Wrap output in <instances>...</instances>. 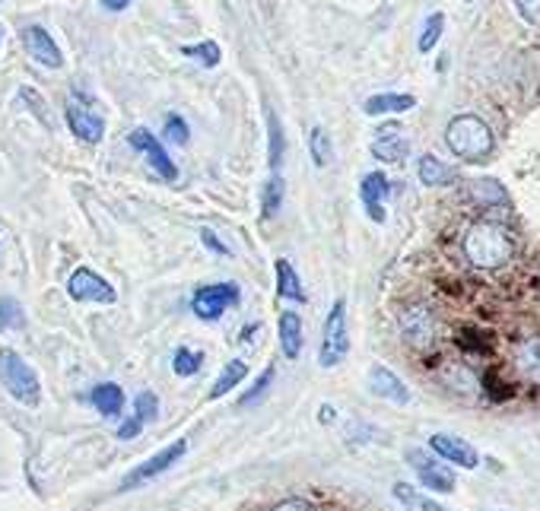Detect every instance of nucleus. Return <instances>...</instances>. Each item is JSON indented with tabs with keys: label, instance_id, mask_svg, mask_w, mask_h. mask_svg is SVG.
<instances>
[{
	"label": "nucleus",
	"instance_id": "obj_28",
	"mask_svg": "<svg viewBox=\"0 0 540 511\" xmlns=\"http://www.w3.org/2000/svg\"><path fill=\"white\" fill-rule=\"evenodd\" d=\"M283 194H286L283 178H280V172H277V175L268 178V184H264V191H261V214H264V219H273L280 214V207H283Z\"/></svg>",
	"mask_w": 540,
	"mask_h": 511
},
{
	"label": "nucleus",
	"instance_id": "obj_35",
	"mask_svg": "<svg viewBox=\"0 0 540 511\" xmlns=\"http://www.w3.org/2000/svg\"><path fill=\"white\" fill-rule=\"evenodd\" d=\"M134 416L140 422H153L159 416V401H156V394H150V391H140V394L134 397Z\"/></svg>",
	"mask_w": 540,
	"mask_h": 511
},
{
	"label": "nucleus",
	"instance_id": "obj_39",
	"mask_svg": "<svg viewBox=\"0 0 540 511\" xmlns=\"http://www.w3.org/2000/svg\"><path fill=\"white\" fill-rule=\"evenodd\" d=\"M270 511H315V506L305 499H283L280 506H273Z\"/></svg>",
	"mask_w": 540,
	"mask_h": 511
},
{
	"label": "nucleus",
	"instance_id": "obj_2",
	"mask_svg": "<svg viewBox=\"0 0 540 511\" xmlns=\"http://www.w3.org/2000/svg\"><path fill=\"white\" fill-rule=\"evenodd\" d=\"M445 143L464 162H486L496 150V141H492V130L483 118L477 115H458L449 121V130H445Z\"/></svg>",
	"mask_w": 540,
	"mask_h": 511
},
{
	"label": "nucleus",
	"instance_id": "obj_23",
	"mask_svg": "<svg viewBox=\"0 0 540 511\" xmlns=\"http://www.w3.org/2000/svg\"><path fill=\"white\" fill-rule=\"evenodd\" d=\"M417 175L419 182L426 184V188H442V184L451 182V169L442 162V159H436L432 152H426V156H419L417 162Z\"/></svg>",
	"mask_w": 540,
	"mask_h": 511
},
{
	"label": "nucleus",
	"instance_id": "obj_41",
	"mask_svg": "<svg viewBox=\"0 0 540 511\" xmlns=\"http://www.w3.org/2000/svg\"><path fill=\"white\" fill-rule=\"evenodd\" d=\"M318 413H322V416H318V420H322L324 426H328V422H334V420H337V410L331 407V403H322V410H318Z\"/></svg>",
	"mask_w": 540,
	"mask_h": 511
},
{
	"label": "nucleus",
	"instance_id": "obj_12",
	"mask_svg": "<svg viewBox=\"0 0 540 511\" xmlns=\"http://www.w3.org/2000/svg\"><path fill=\"white\" fill-rule=\"evenodd\" d=\"M23 48L29 51V57L36 64H42V68H51V70H58V68H64V55H61V48H58V42L51 38V32L45 29V26H26L23 29Z\"/></svg>",
	"mask_w": 540,
	"mask_h": 511
},
{
	"label": "nucleus",
	"instance_id": "obj_34",
	"mask_svg": "<svg viewBox=\"0 0 540 511\" xmlns=\"http://www.w3.org/2000/svg\"><path fill=\"white\" fill-rule=\"evenodd\" d=\"M442 29H445V16L442 13H432L429 19H426L423 26V36H419V51H432L439 45V38H442Z\"/></svg>",
	"mask_w": 540,
	"mask_h": 511
},
{
	"label": "nucleus",
	"instance_id": "obj_16",
	"mask_svg": "<svg viewBox=\"0 0 540 511\" xmlns=\"http://www.w3.org/2000/svg\"><path fill=\"white\" fill-rule=\"evenodd\" d=\"M407 152H410V141H407L397 124H385L376 141H372V156L378 162H404Z\"/></svg>",
	"mask_w": 540,
	"mask_h": 511
},
{
	"label": "nucleus",
	"instance_id": "obj_1",
	"mask_svg": "<svg viewBox=\"0 0 540 511\" xmlns=\"http://www.w3.org/2000/svg\"><path fill=\"white\" fill-rule=\"evenodd\" d=\"M464 257L480 270H499L512 261L515 255V242L505 232V225L492 223V219H477V223L468 225L464 232Z\"/></svg>",
	"mask_w": 540,
	"mask_h": 511
},
{
	"label": "nucleus",
	"instance_id": "obj_7",
	"mask_svg": "<svg viewBox=\"0 0 540 511\" xmlns=\"http://www.w3.org/2000/svg\"><path fill=\"white\" fill-rule=\"evenodd\" d=\"M242 298L236 283H213V287H201L191 296V311H195L197 321H219L232 305Z\"/></svg>",
	"mask_w": 540,
	"mask_h": 511
},
{
	"label": "nucleus",
	"instance_id": "obj_13",
	"mask_svg": "<svg viewBox=\"0 0 540 511\" xmlns=\"http://www.w3.org/2000/svg\"><path fill=\"white\" fill-rule=\"evenodd\" d=\"M429 448L436 451V454L442 457V461L455 464V467L473 470V467H477V464H480L477 448L464 442V438H458V435H445V433L432 435V438H429Z\"/></svg>",
	"mask_w": 540,
	"mask_h": 511
},
{
	"label": "nucleus",
	"instance_id": "obj_17",
	"mask_svg": "<svg viewBox=\"0 0 540 511\" xmlns=\"http://www.w3.org/2000/svg\"><path fill=\"white\" fill-rule=\"evenodd\" d=\"M512 365H515L522 381L540 388V337H522L515 343V353H512Z\"/></svg>",
	"mask_w": 540,
	"mask_h": 511
},
{
	"label": "nucleus",
	"instance_id": "obj_15",
	"mask_svg": "<svg viewBox=\"0 0 540 511\" xmlns=\"http://www.w3.org/2000/svg\"><path fill=\"white\" fill-rule=\"evenodd\" d=\"M391 191V182L385 178V172H369L359 182V201H363L365 214L372 223H385V197Z\"/></svg>",
	"mask_w": 540,
	"mask_h": 511
},
{
	"label": "nucleus",
	"instance_id": "obj_36",
	"mask_svg": "<svg viewBox=\"0 0 540 511\" xmlns=\"http://www.w3.org/2000/svg\"><path fill=\"white\" fill-rule=\"evenodd\" d=\"M515 6L528 23L540 26V0H515Z\"/></svg>",
	"mask_w": 540,
	"mask_h": 511
},
{
	"label": "nucleus",
	"instance_id": "obj_3",
	"mask_svg": "<svg viewBox=\"0 0 540 511\" xmlns=\"http://www.w3.org/2000/svg\"><path fill=\"white\" fill-rule=\"evenodd\" d=\"M0 381H4L6 394L23 407H38L42 403V381H38L36 369H29V362L10 347L0 349Z\"/></svg>",
	"mask_w": 540,
	"mask_h": 511
},
{
	"label": "nucleus",
	"instance_id": "obj_5",
	"mask_svg": "<svg viewBox=\"0 0 540 511\" xmlns=\"http://www.w3.org/2000/svg\"><path fill=\"white\" fill-rule=\"evenodd\" d=\"M64 115H68V128L70 134L77 137V141L83 143H99L105 134V118L102 111H99V105L92 102L90 96H73L68 99V109H64Z\"/></svg>",
	"mask_w": 540,
	"mask_h": 511
},
{
	"label": "nucleus",
	"instance_id": "obj_27",
	"mask_svg": "<svg viewBox=\"0 0 540 511\" xmlns=\"http://www.w3.org/2000/svg\"><path fill=\"white\" fill-rule=\"evenodd\" d=\"M204 362L206 360L201 349H191V347H178L175 356H172V369H175L178 378H195L204 369Z\"/></svg>",
	"mask_w": 540,
	"mask_h": 511
},
{
	"label": "nucleus",
	"instance_id": "obj_8",
	"mask_svg": "<svg viewBox=\"0 0 540 511\" xmlns=\"http://www.w3.org/2000/svg\"><path fill=\"white\" fill-rule=\"evenodd\" d=\"M185 454H188V442H185V438H178V442H172L169 448H163L159 454H153L150 461L137 464V467L122 480V489H140L143 483L156 480L159 474H165L169 467H175V464L182 461Z\"/></svg>",
	"mask_w": 540,
	"mask_h": 511
},
{
	"label": "nucleus",
	"instance_id": "obj_22",
	"mask_svg": "<svg viewBox=\"0 0 540 511\" xmlns=\"http://www.w3.org/2000/svg\"><path fill=\"white\" fill-rule=\"evenodd\" d=\"M249 378V365L242 360H232L223 365V371H219V378L213 381V391H210V401H219V397H226L232 388H238V384Z\"/></svg>",
	"mask_w": 540,
	"mask_h": 511
},
{
	"label": "nucleus",
	"instance_id": "obj_11",
	"mask_svg": "<svg viewBox=\"0 0 540 511\" xmlns=\"http://www.w3.org/2000/svg\"><path fill=\"white\" fill-rule=\"evenodd\" d=\"M407 464H410L413 474L419 476V483H423L426 489H432V493H451V489H455V474H451L445 464H439L436 457L426 454V451L410 448L407 451Z\"/></svg>",
	"mask_w": 540,
	"mask_h": 511
},
{
	"label": "nucleus",
	"instance_id": "obj_14",
	"mask_svg": "<svg viewBox=\"0 0 540 511\" xmlns=\"http://www.w3.org/2000/svg\"><path fill=\"white\" fill-rule=\"evenodd\" d=\"M369 391L376 397H382V401L397 403V407L410 403V388H407L404 378H397L388 365H372L369 369Z\"/></svg>",
	"mask_w": 540,
	"mask_h": 511
},
{
	"label": "nucleus",
	"instance_id": "obj_9",
	"mask_svg": "<svg viewBox=\"0 0 540 511\" xmlns=\"http://www.w3.org/2000/svg\"><path fill=\"white\" fill-rule=\"evenodd\" d=\"M68 296L73 302H96V305H115L118 292L111 287L105 276H99L96 270L90 267H79L70 274L68 280Z\"/></svg>",
	"mask_w": 540,
	"mask_h": 511
},
{
	"label": "nucleus",
	"instance_id": "obj_20",
	"mask_svg": "<svg viewBox=\"0 0 540 511\" xmlns=\"http://www.w3.org/2000/svg\"><path fill=\"white\" fill-rule=\"evenodd\" d=\"M273 274H277V296L280 298H290V302H305V289H302V280H299L296 267H292L286 257H280L277 264H273Z\"/></svg>",
	"mask_w": 540,
	"mask_h": 511
},
{
	"label": "nucleus",
	"instance_id": "obj_10",
	"mask_svg": "<svg viewBox=\"0 0 540 511\" xmlns=\"http://www.w3.org/2000/svg\"><path fill=\"white\" fill-rule=\"evenodd\" d=\"M128 143H131V150H137V152H143L146 156V162H150V169L156 172L163 182H175L178 178V165H175V159L165 152V146L156 141V134H150L146 128H134L128 134Z\"/></svg>",
	"mask_w": 540,
	"mask_h": 511
},
{
	"label": "nucleus",
	"instance_id": "obj_19",
	"mask_svg": "<svg viewBox=\"0 0 540 511\" xmlns=\"http://www.w3.org/2000/svg\"><path fill=\"white\" fill-rule=\"evenodd\" d=\"M417 105V99L407 96V92H378V96H369L363 105L365 115L378 118V115H401V111H410Z\"/></svg>",
	"mask_w": 540,
	"mask_h": 511
},
{
	"label": "nucleus",
	"instance_id": "obj_30",
	"mask_svg": "<svg viewBox=\"0 0 540 511\" xmlns=\"http://www.w3.org/2000/svg\"><path fill=\"white\" fill-rule=\"evenodd\" d=\"M23 324H26L23 305H19L13 296H0V334H6V330H19Z\"/></svg>",
	"mask_w": 540,
	"mask_h": 511
},
{
	"label": "nucleus",
	"instance_id": "obj_26",
	"mask_svg": "<svg viewBox=\"0 0 540 511\" xmlns=\"http://www.w3.org/2000/svg\"><path fill=\"white\" fill-rule=\"evenodd\" d=\"M309 152H312V162H315L318 169L331 165V159H334V143H331V134L324 128L309 130Z\"/></svg>",
	"mask_w": 540,
	"mask_h": 511
},
{
	"label": "nucleus",
	"instance_id": "obj_21",
	"mask_svg": "<svg viewBox=\"0 0 540 511\" xmlns=\"http://www.w3.org/2000/svg\"><path fill=\"white\" fill-rule=\"evenodd\" d=\"M90 403L102 416H118L124 410V391H122V384H115V381L96 384V388H92V394H90Z\"/></svg>",
	"mask_w": 540,
	"mask_h": 511
},
{
	"label": "nucleus",
	"instance_id": "obj_24",
	"mask_svg": "<svg viewBox=\"0 0 540 511\" xmlns=\"http://www.w3.org/2000/svg\"><path fill=\"white\" fill-rule=\"evenodd\" d=\"M391 493H395V499L401 502L407 511H449V508L439 506L436 499H429V495H423L419 489H413L410 483H395Z\"/></svg>",
	"mask_w": 540,
	"mask_h": 511
},
{
	"label": "nucleus",
	"instance_id": "obj_25",
	"mask_svg": "<svg viewBox=\"0 0 540 511\" xmlns=\"http://www.w3.org/2000/svg\"><path fill=\"white\" fill-rule=\"evenodd\" d=\"M468 197L477 203V207H496V203H505V191L499 188V182H490V178H483V182H471Z\"/></svg>",
	"mask_w": 540,
	"mask_h": 511
},
{
	"label": "nucleus",
	"instance_id": "obj_4",
	"mask_svg": "<svg viewBox=\"0 0 540 511\" xmlns=\"http://www.w3.org/2000/svg\"><path fill=\"white\" fill-rule=\"evenodd\" d=\"M397 330H401L407 347L426 353L439 343L442 324H439V315L429 305H407L404 311H397Z\"/></svg>",
	"mask_w": 540,
	"mask_h": 511
},
{
	"label": "nucleus",
	"instance_id": "obj_37",
	"mask_svg": "<svg viewBox=\"0 0 540 511\" xmlns=\"http://www.w3.org/2000/svg\"><path fill=\"white\" fill-rule=\"evenodd\" d=\"M201 242H204V248L213 251V255H229V248L219 242V235L213 229H201Z\"/></svg>",
	"mask_w": 540,
	"mask_h": 511
},
{
	"label": "nucleus",
	"instance_id": "obj_33",
	"mask_svg": "<svg viewBox=\"0 0 540 511\" xmlns=\"http://www.w3.org/2000/svg\"><path fill=\"white\" fill-rule=\"evenodd\" d=\"M163 134H165V141H169V143H175V146H188V141H191L188 121H185L182 115H165Z\"/></svg>",
	"mask_w": 540,
	"mask_h": 511
},
{
	"label": "nucleus",
	"instance_id": "obj_40",
	"mask_svg": "<svg viewBox=\"0 0 540 511\" xmlns=\"http://www.w3.org/2000/svg\"><path fill=\"white\" fill-rule=\"evenodd\" d=\"M131 4H134V0H102V6H105V10H111V13H122V10H128Z\"/></svg>",
	"mask_w": 540,
	"mask_h": 511
},
{
	"label": "nucleus",
	"instance_id": "obj_18",
	"mask_svg": "<svg viewBox=\"0 0 540 511\" xmlns=\"http://www.w3.org/2000/svg\"><path fill=\"white\" fill-rule=\"evenodd\" d=\"M277 334H280V349H283L286 360H299V353H302V318H299V311H283L277 321Z\"/></svg>",
	"mask_w": 540,
	"mask_h": 511
},
{
	"label": "nucleus",
	"instance_id": "obj_29",
	"mask_svg": "<svg viewBox=\"0 0 540 511\" xmlns=\"http://www.w3.org/2000/svg\"><path fill=\"white\" fill-rule=\"evenodd\" d=\"M182 57H191L201 68H217L223 61V48L217 42H197V45H182Z\"/></svg>",
	"mask_w": 540,
	"mask_h": 511
},
{
	"label": "nucleus",
	"instance_id": "obj_38",
	"mask_svg": "<svg viewBox=\"0 0 540 511\" xmlns=\"http://www.w3.org/2000/svg\"><path fill=\"white\" fill-rule=\"evenodd\" d=\"M140 433H143V422H140L137 416H131L128 422L118 426V438H122V442H131V438H137Z\"/></svg>",
	"mask_w": 540,
	"mask_h": 511
},
{
	"label": "nucleus",
	"instance_id": "obj_32",
	"mask_svg": "<svg viewBox=\"0 0 540 511\" xmlns=\"http://www.w3.org/2000/svg\"><path fill=\"white\" fill-rule=\"evenodd\" d=\"M273 378H277V371H273V365H268V369L261 371V378H258L255 388H251L245 397H238V410H249V407H255V403H261L264 397H268V391H270Z\"/></svg>",
	"mask_w": 540,
	"mask_h": 511
},
{
	"label": "nucleus",
	"instance_id": "obj_31",
	"mask_svg": "<svg viewBox=\"0 0 540 511\" xmlns=\"http://www.w3.org/2000/svg\"><path fill=\"white\" fill-rule=\"evenodd\" d=\"M268 130H270V169L273 175H277L280 162H283V152H286V137H283V124H280V118L268 111Z\"/></svg>",
	"mask_w": 540,
	"mask_h": 511
},
{
	"label": "nucleus",
	"instance_id": "obj_6",
	"mask_svg": "<svg viewBox=\"0 0 540 511\" xmlns=\"http://www.w3.org/2000/svg\"><path fill=\"white\" fill-rule=\"evenodd\" d=\"M346 353H350V337H346V302L344 298H337L334 308H331V315H328V321H324L318 362H322L324 369H334V365L346 360Z\"/></svg>",
	"mask_w": 540,
	"mask_h": 511
}]
</instances>
